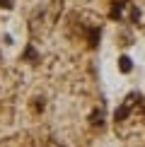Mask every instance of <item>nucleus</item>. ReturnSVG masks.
Returning <instances> with one entry per match:
<instances>
[{
  "mask_svg": "<svg viewBox=\"0 0 145 147\" xmlns=\"http://www.w3.org/2000/svg\"><path fill=\"white\" fill-rule=\"evenodd\" d=\"M119 68L123 70V72H128V70H131V60H128V56H121V60H119Z\"/></svg>",
  "mask_w": 145,
  "mask_h": 147,
  "instance_id": "1",
  "label": "nucleus"
}]
</instances>
